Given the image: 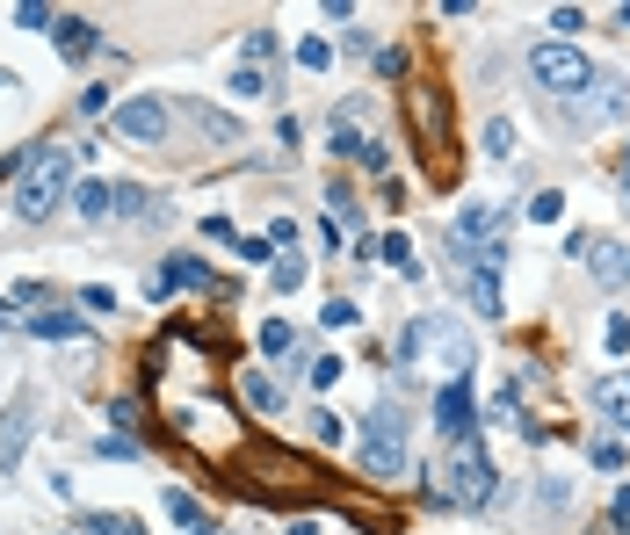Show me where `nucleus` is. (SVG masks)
Instances as JSON below:
<instances>
[{
	"mask_svg": "<svg viewBox=\"0 0 630 535\" xmlns=\"http://www.w3.org/2000/svg\"><path fill=\"white\" fill-rule=\"evenodd\" d=\"M392 355L406 362V369H420V362H435V376L442 384H457V376H471V333L457 326V319H406V333L392 340Z\"/></svg>",
	"mask_w": 630,
	"mask_h": 535,
	"instance_id": "nucleus-1",
	"label": "nucleus"
},
{
	"mask_svg": "<svg viewBox=\"0 0 630 535\" xmlns=\"http://www.w3.org/2000/svg\"><path fill=\"white\" fill-rule=\"evenodd\" d=\"M232 478H239V492H247V499H283V485H290V492H319V470H312L305 456L276 449V442H247V449L232 456Z\"/></svg>",
	"mask_w": 630,
	"mask_h": 535,
	"instance_id": "nucleus-2",
	"label": "nucleus"
},
{
	"mask_svg": "<svg viewBox=\"0 0 630 535\" xmlns=\"http://www.w3.org/2000/svg\"><path fill=\"white\" fill-rule=\"evenodd\" d=\"M73 145H29L22 152V188H15V217L22 225H44V217L66 203V181H73Z\"/></svg>",
	"mask_w": 630,
	"mask_h": 535,
	"instance_id": "nucleus-3",
	"label": "nucleus"
},
{
	"mask_svg": "<svg viewBox=\"0 0 630 535\" xmlns=\"http://www.w3.org/2000/svg\"><path fill=\"white\" fill-rule=\"evenodd\" d=\"M399 116H406V131L420 145V160H428V174H449V87L442 80H406L399 94Z\"/></svg>",
	"mask_w": 630,
	"mask_h": 535,
	"instance_id": "nucleus-4",
	"label": "nucleus"
},
{
	"mask_svg": "<svg viewBox=\"0 0 630 535\" xmlns=\"http://www.w3.org/2000/svg\"><path fill=\"white\" fill-rule=\"evenodd\" d=\"M493 492H500V478H493V463H486V442L449 449V463H442V507L478 514V507H493Z\"/></svg>",
	"mask_w": 630,
	"mask_h": 535,
	"instance_id": "nucleus-5",
	"label": "nucleus"
},
{
	"mask_svg": "<svg viewBox=\"0 0 630 535\" xmlns=\"http://www.w3.org/2000/svg\"><path fill=\"white\" fill-rule=\"evenodd\" d=\"M529 80L544 94H558V102H580V94L594 87V58L580 44H536L529 51Z\"/></svg>",
	"mask_w": 630,
	"mask_h": 535,
	"instance_id": "nucleus-6",
	"label": "nucleus"
},
{
	"mask_svg": "<svg viewBox=\"0 0 630 535\" xmlns=\"http://www.w3.org/2000/svg\"><path fill=\"white\" fill-rule=\"evenodd\" d=\"M363 470H370L377 485H392L399 470H406V413H399L392 398H384L377 413H370V427H363Z\"/></svg>",
	"mask_w": 630,
	"mask_h": 535,
	"instance_id": "nucleus-7",
	"label": "nucleus"
},
{
	"mask_svg": "<svg viewBox=\"0 0 630 535\" xmlns=\"http://www.w3.org/2000/svg\"><path fill=\"white\" fill-rule=\"evenodd\" d=\"M500 225H507L500 203H464L457 217H449V254H457V268H471L486 246H500Z\"/></svg>",
	"mask_w": 630,
	"mask_h": 535,
	"instance_id": "nucleus-8",
	"label": "nucleus"
},
{
	"mask_svg": "<svg viewBox=\"0 0 630 535\" xmlns=\"http://www.w3.org/2000/svg\"><path fill=\"white\" fill-rule=\"evenodd\" d=\"M435 427H442V442H449V449L478 442V398H471V376H457V384H442V391H435Z\"/></svg>",
	"mask_w": 630,
	"mask_h": 535,
	"instance_id": "nucleus-9",
	"label": "nucleus"
},
{
	"mask_svg": "<svg viewBox=\"0 0 630 535\" xmlns=\"http://www.w3.org/2000/svg\"><path fill=\"white\" fill-rule=\"evenodd\" d=\"M109 123H116V138H131V145H160V138H167V102L138 94V102H124Z\"/></svg>",
	"mask_w": 630,
	"mask_h": 535,
	"instance_id": "nucleus-10",
	"label": "nucleus"
},
{
	"mask_svg": "<svg viewBox=\"0 0 630 535\" xmlns=\"http://www.w3.org/2000/svg\"><path fill=\"white\" fill-rule=\"evenodd\" d=\"M623 102H630V80L594 73V87L580 94V102H565V116H573V123H609V116H623Z\"/></svg>",
	"mask_w": 630,
	"mask_h": 535,
	"instance_id": "nucleus-11",
	"label": "nucleus"
},
{
	"mask_svg": "<svg viewBox=\"0 0 630 535\" xmlns=\"http://www.w3.org/2000/svg\"><path fill=\"white\" fill-rule=\"evenodd\" d=\"M587 275L602 282V290H623V282H630V246H616V239H587Z\"/></svg>",
	"mask_w": 630,
	"mask_h": 535,
	"instance_id": "nucleus-12",
	"label": "nucleus"
},
{
	"mask_svg": "<svg viewBox=\"0 0 630 535\" xmlns=\"http://www.w3.org/2000/svg\"><path fill=\"white\" fill-rule=\"evenodd\" d=\"M174 290H210V261L174 254L167 268H153V297H174Z\"/></svg>",
	"mask_w": 630,
	"mask_h": 535,
	"instance_id": "nucleus-13",
	"label": "nucleus"
},
{
	"mask_svg": "<svg viewBox=\"0 0 630 535\" xmlns=\"http://www.w3.org/2000/svg\"><path fill=\"white\" fill-rule=\"evenodd\" d=\"M239 398H247V413H283V384H276V376H268V369H239Z\"/></svg>",
	"mask_w": 630,
	"mask_h": 535,
	"instance_id": "nucleus-14",
	"label": "nucleus"
},
{
	"mask_svg": "<svg viewBox=\"0 0 630 535\" xmlns=\"http://www.w3.org/2000/svg\"><path fill=\"white\" fill-rule=\"evenodd\" d=\"M29 420H37V405L15 398L8 420H0V470H15V456H22V442H29Z\"/></svg>",
	"mask_w": 630,
	"mask_h": 535,
	"instance_id": "nucleus-15",
	"label": "nucleus"
},
{
	"mask_svg": "<svg viewBox=\"0 0 630 535\" xmlns=\"http://www.w3.org/2000/svg\"><path fill=\"white\" fill-rule=\"evenodd\" d=\"M51 37H58V51H66V58H87V51H95V22H87V15H58Z\"/></svg>",
	"mask_w": 630,
	"mask_h": 535,
	"instance_id": "nucleus-16",
	"label": "nucleus"
},
{
	"mask_svg": "<svg viewBox=\"0 0 630 535\" xmlns=\"http://www.w3.org/2000/svg\"><path fill=\"white\" fill-rule=\"evenodd\" d=\"M464 304L478 311V319H500V282L486 268H464Z\"/></svg>",
	"mask_w": 630,
	"mask_h": 535,
	"instance_id": "nucleus-17",
	"label": "nucleus"
},
{
	"mask_svg": "<svg viewBox=\"0 0 630 535\" xmlns=\"http://www.w3.org/2000/svg\"><path fill=\"white\" fill-rule=\"evenodd\" d=\"M594 405H602V413L630 434V376H602V384H594Z\"/></svg>",
	"mask_w": 630,
	"mask_h": 535,
	"instance_id": "nucleus-18",
	"label": "nucleus"
},
{
	"mask_svg": "<svg viewBox=\"0 0 630 535\" xmlns=\"http://www.w3.org/2000/svg\"><path fill=\"white\" fill-rule=\"evenodd\" d=\"M29 333H37V340H80L87 326L73 319V311H58V304H44V311H37V319H29Z\"/></svg>",
	"mask_w": 630,
	"mask_h": 535,
	"instance_id": "nucleus-19",
	"label": "nucleus"
},
{
	"mask_svg": "<svg viewBox=\"0 0 630 535\" xmlns=\"http://www.w3.org/2000/svg\"><path fill=\"white\" fill-rule=\"evenodd\" d=\"M153 203H145V188L138 181H109V217H145Z\"/></svg>",
	"mask_w": 630,
	"mask_h": 535,
	"instance_id": "nucleus-20",
	"label": "nucleus"
},
{
	"mask_svg": "<svg viewBox=\"0 0 630 535\" xmlns=\"http://www.w3.org/2000/svg\"><path fill=\"white\" fill-rule=\"evenodd\" d=\"M261 355H268V362H290V355H297V326L268 319V326H261Z\"/></svg>",
	"mask_w": 630,
	"mask_h": 535,
	"instance_id": "nucleus-21",
	"label": "nucleus"
},
{
	"mask_svg": "<svg viewBox=\"0 0 630 535\" xmlns=\"http://www.w3.org/2000/svg\"><path fill=\"white\" fill-rule=\"evenodd\" d=\"M167 521H174V528H182V535H210V528H203V514H196V499H189V492H167Z\"/></svg>",
	"mask_w": 630,
	"mask_h": 535,
	"instance_id": "nucleus-22",
	"label": "nucleus"
},
{
	"mask_svg": "<svg viewBox=\"0 0 630 535\" xmlns=\"http://www.w3.org/2000/svg\"><path fill=\"white\" fill-rule=\"evenodd\" d=\"M80 217H87V225H102V217H109V181H80Z\"/></svg>",
	"mask_w": 630,
	"mask_h": 535,
	"instance_id": "nucleus-23",
	"label": "nucleus"
},
{
	"mask_svg": "<svg viewBox=\"0 0 630 535\" xmlns=\"http://www.w3.org/2000/svg\"><path fill=\"white\" fill-rule=\"evenodd\" d=\"M377 261H392L399 275H420V261H413V246H406V232H392V239H377Z\"/></svg>",
	"mask_w": 630,
	"mask_h": 535,
	"instance_id": "nucleus-24",
	"label": "nucleus"
},
{
	"mask_svg": "<svg viewBox=\"0 0 630 535\" xmlns=\"http://www.w3.org/2000/svg\"><path fill=\"white\" fill-rule=\"evenodd\" d=\"M486 152H493V160H515V123H507V116L486 123Z\"/></svg>",
	"mask_w": 630,
	"mask_h": 535,
	"instance_id": "nucleus-25",
	"label": "nucleus"
},
{
	"mask_svg": "<svg viewBox=\"0 0 630 535\" xmlns=\"http://www.w3.org/2000/svg\"><path fill=\"white\" fill-rule=\"evenodd\" d=\"M297 66H305V73H326V66H334V44H326V37H305V44H297Z\"/></svg>",
	"mask_w": 630,
	"mask_h": 535,
	"instance_id": "nucleus-26",
	"label": "nucleus"
},
{
	"mask_svg": "<svg viewBox=\"0 0 630 535\" xmlns=\"http://www.w3.org/2000/svg\"><path fill=\"white\" fill-rule=\"evenodd\" d=\"M232 94H247V102H261V94H268V66H239V73H232Z\"/></svg>",
	"mask_w": 630,
	"mask_h": 535,
	"instance_id": "nucleus-27",
	"label": "nucleus"
},
{
	"mask_svg": "<svg viewBox=\"0 0 630 535\" xmlns=\"http://www.w3.org/2000/svg\"><path fill=\"white\" fill-rule=\"evenodd\" d=\"M87 535H145L131 514H87Z\"/></svg>",
	"mask_w": 630,
	"mask_h": 535,
	"instance_id": "nucleus-28",
	"label": "nucleus"
},
{
	"mask_svg": "<svg viewBox=\"0 0 630 535\" xmlns=\"http://www.w3.org/2000/svg\"><path fill=\"white\" fill-rule=\"evenodd\" d=\"M276 58V29H247V66H268Z\"/></svg>",
	"mask_w": 630,
	"mask_h": 535,
	"instance_id": "nucleus-29",
	"label": "nucleus"
},
{
	"mask_svg": "<svg viewBox=\"0 0 630 535\" xmlns=\"http://www.w3.org/2000/svg\"><path fill=\"white\" fill-rule=\"evenodd\" d=\"M558 210H565V196H558V188H544V196H529V217H536V225H558Z\"/></svg>",
	"mask_w": 630,
	"mask_h": 535,
	"instance_id": "nucleus-30",
	"label": "nucleus"
},
{
	"mask_svg": "<svg viewBox=\"0 0 630 535\" xmlns=\"http://www.w3.org/2000/svg\"><path fill=\"white\" fill-rule=\"evenodd\" d=\"M341 434H348V427H341L334 413H312V442H319V449H341Z\"/></svg>",
	"mask_w": 630,
	"mask_h": 535,
	"instance_id": "nucleus-31",
	"label": "nucleus"
},
{
	"mask_svg": "<svg viewBox=\"0 0 630 535\" xmlns=\"http://www.w3.org/2000/svg\"><path fill=\"white\" fill-rule=\"evenodd\" d=\"M15 22H22V29H44V37H51V22H58V15L44 8V0H22V8H15Z\"/></svg>",
	"mask_w": 630,
	"mask_h": 535,
	"instance_id": "nucleus-32",
	"label": "nucleus"
},
{
	"mask_svg": "<svg viewBox=\"0 0 630 535\" xmlns=\"http://www.w3.org/2000/svg\"><path fill=\"white\" fill-rule=\"evenodd\" d=\"M587 456H594V470H623V442H616V434H602Z\"/></svg>",
	"mask_w": 630,
	"mask_h": 535,
	"instance_id": "nucleus-33",
	"label": "nucleus"
},
{
	"mask_svg": "<svg viewBox=\"0 0 630 535\" xmlns=\"http://www.w3.org/2000/svg\"><path fill=\"white\" fill-rule=\"evenodd\" d=\"M319 326H334V333H341V326H355V304H348V297H326V311H319Z\"/></svg>",
	"mask_w": 630,
	"mask_h": 535,
	"instance_id": "nucleus-34",
	"label": "nucleus"
},
{
	"mask_svg": "<svg viewBox=\"0 0 630 535\" xmlns=\"http://www.w3.org/2000/svg\"><path fill=\"white\" fill-rule=\"evenodd\" d=\"M80 304H87V311H109V319H116V290H109V282H87Z\"/></svg>",
	"mask_w": 630,
	"mask_h": 535,
	"instance_id": "nucleus-35",
	"label": "nucleus"
},
{
	"mask_svg": "<svg viewBox=\"0 0 630 535\" xmlns=\"http://www.w3.org/2000/svg\"><path fill=\"white\" fill-rule=\"evenodd\" d=\"M268 282H276V290L290 297V290H297V282H305V261H276V268H268Z\"/></svg>",
	"mask_w": 630,
	"mask_h": 535,
	"instance_id": "nucleus-36",
	"label": "nucleus"
},
{
	"mask_svg": "<svg viewBox=\"0 0 630 535\" xmlns=\"http://www.w3.org/2000/svg\"><path fill=\"white\" fill-rule=\"evenodd\" d=\"M341 376H348V369H341L334 355H326V362H312V391H334V384H341Z\"/></svg>",
	"mask_w": 630,
	"mask_h": 535,
	"instance_id": "nucleus-37",
	"label": "nucleus"
},
{
	"mask_svg": "<svg viewBox=\"0 0 630 535\" xmlns=\"http://www.w3.org/2000/svg\"><path fill=\"white\" fill-rule=\"evenodd\" d=\"M95 456H138V442H131V434H102Z\"/></svg>",
	"mask_w": 630,
	"mask_h": 535,
	"instance_id": "nucleus-38",
	"label": "nucleus"
},
{
	"mask_svg": "<svg viewBox=\"0 0 630 535\" xmlns=\"http://www.w3.org/2000/svg\"><path fill=\"white\" fill-rule=\"evenodd\" d=\"M602 340H609V355H630V319H609Z\"/></svg>",
	"mask_w": 630,
	"mask_h": 535,
	"instance_id": "nucleus-39",
	"label": "nucleus"
},
{
	"mask_svg": "<svg viewBox=\"0 0 630 535\" xmlns=\"http://www.w3.org/2000/svg\"><path fill=\"white\" fill-rule=\"evenodd\" d=\"M609 514H616V528H630V485H616V499H609Z\"/></svg>",
	"mask_w": 630,
	"mask_h": 535,
	"instance_id": "nucleus-40",
	"label": "nucleus"
},
{
	"mask_svg": "<svg viewBox=\"0 0 630 535\" xmlns=\"http://www.w3.org/2000/svg\"><path fill=\"white\" fill-rule=\"evenodd\" d=\"M623 203H630V160H623Z\"/></svg>",
	"mask_w": 630,
	"mask_h": 535,
	"instance_id": "nucleus-41",
	"label": "nucleus"
},
{
	"mask_svg": "<svg viewBox=\"0 0 630 535\" xmlns=\"http://www.w3.org/2000/svg\"><path fill=\"white\" fill-rule=\"evenodd\" d=\"M0 333H8V304H0Z\"/></svg>",
	"mask_w": 630,
	"mask_h": 535,
	"instance_id": "nucleus-42",
	"label": "nucleus"
},
{
	"mask_svg": "<svg viewBox=\"0 0 630 535\" xmlns=\"http://www.w3.org/2000/svg\"><path fill=\"white\" fill-rule=\"evenodd\" d=\"M623 29H630V0H623Z\"/></svg>",
	"mask_w": 630,
	"mask_h": 535,
	"instance_id": "nucleus-43",
	"label": "nucleus"
},
{
	"mask_svg": "<svg viewBox=\"0 0 630 535\" xmlns=\"http://www.w3.org/2000/svg\"><path fill=\"white\" fill-rule=\"evenodd\" d=\"M0 87H8V73H0Z\"/></svg>",
	"mask_w": 630,
	"mask_h": 535,
	"instance_id": "nucleus-44",
	"label": "nucleus"
},
{
	"mask_svg": "<svg viewBox=\"0 0 630 535\" xmlns=\"http://www.w3.org/2000/svg\"><path fill=\"white\" fill-rule=\"evenodd\" d=\"M210 535H225V528H210Z\"/></svg>",
	"mask_w": 630,
	"mask_h": 535,
	"instance_id": "nucleus-45",
	"label": "nucleus"
}]
</instances>
